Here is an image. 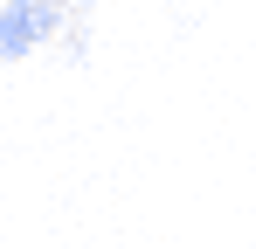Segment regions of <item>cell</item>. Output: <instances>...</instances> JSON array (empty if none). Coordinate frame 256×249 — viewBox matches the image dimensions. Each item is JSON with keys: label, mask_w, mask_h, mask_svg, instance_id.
<instances>
[{"label": "cell", "mask_w": 256, "mask_h": 249, "mask_svg": "<svg viewBox=\"0 0 256 249\" xmlns=\"http://www.w3.org/2000/svg\"><path fill=\"white\" fill-rule=\"evenodd\" d=\"M90 0H0V62H28L56 42H76Z\"/></svg>", "instance_id": "6da1fadb"}]
</instances>
